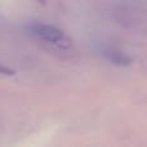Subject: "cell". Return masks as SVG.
<instances>
[{
	"label": "cell",
	"instance_id": "1",
	"mask_svg": "<svg viewBox=\"0 0 147 147\" xmlns=\"http://www.w3.org/2000/svg\"><path fill=\"white\" fill-rule=\"evenodd\" d=\"M111 17L116 25L130 32H147V4L142 0H112Z\"/></svg>",
	"mask_w": 147,
	"mask_h": 147
},
{
	"label": "cell",
	"instance_id": "2",
	"mask_svg": "<svg viewBox=\"0 0 147 147\" xmlns=\"http://www.w3.org/2000/svg\"><path fill=\"white\" fill-rule=\"evenodd\" d=\"M26 30L31 36L36 38L38 40L51 44L59 49H69L72 47L71 38L57 26L43 22H32L26 26Z\"/></svg>",
	"mask_w": 147,
	"mask_h": 147
},
{
	"label": "cell",
	"instance_id": "3",
	"mask_svg": "<svg viewBox=\"0 0 147 147\" xmlns=\"http://www.w3.org/2000/svg\"><path fill=\"white\" fill-rule=\"evenodd\" d=\"M98 53L106 62L114 65V66H120V67H128L133 63V58L124 52L123 49L116 48L112 45H101L98 48Z\"/></svg>",
	"mask_w": 147,
	"mask_h": 147
},
{
	"label": "cell",
	"instance_id": "4",
	"mask_svg": "<svg viewBox=\"0 0 147 147\" xmlns=\"http://www.w3.org/2000/svg\"><path fill=\"white\" fill-rule=\"evenodd\" d=\"M0 74H4V75H12L13 71L9 69H7V67L4 66H0Z\"/></svg>",
	"mask_w": 147,
	"mask_h": 147
},
{
	"label": "cell",
	"instance_id": "5",
	"mask_svg": "<svg viewBox=\"0 0 147 147\" xmlns=\"http://www.w3.org/2000/svg\"><path fill=\"white\" fill-rule=\"evenodd\" d=\"M36 1H38V3H40V4H45V1H47V0H36Z\"/></svg>",
	"mask_w": 147,
	"mask_h": 147
}]
</instances>
